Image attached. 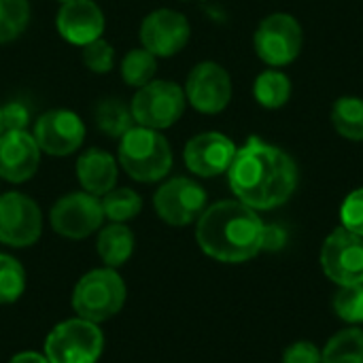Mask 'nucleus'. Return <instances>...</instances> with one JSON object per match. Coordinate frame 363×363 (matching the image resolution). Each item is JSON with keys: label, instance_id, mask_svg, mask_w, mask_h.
<instances>
[{"label": "nucleus", "instance_id": "1", "mask_svg": "<svg viewBox=\"0 0 363 363\" xmlns=\"http://www.w3.org/2000/svg\"><path fill=\"white\" fill-rule=\"evenodd\" d=\"M234 196L253 211H270L285 204L298 187V166L283 149L251 136L228 168Z\"/></svg>", "mask_w": 363, "mask_h": 363}, {"label": "nucleus", "instance_id": "2", "mask_svg": "<svg viewBox=\"0 0 363 363\" xmlns=\"http://www.w3.org/2000/svg\"><path fill=\"white\" fill-rule=\"evenodd\" d=\"M264 228L251 206L240 200H221L200 215L196 238L208 257L223 264H242L262 251Z\"/></svg>", "mask_w": 363, "mask_h": 363}, {"label": "nucleus", "instance_id": "3", "mask_svg": "<svg viewBox=\"0 0 363 363\" xmlns=\"http://www.w3.org/2000/svg\"><path fill=\"white\" fill-rule=\"evenodd\" d=\"M119 164L138 183H155L172 168V147L160 130L130 128L119 140Z\"/></svg>", "mask_w": 363, "mask_h": 363}, {"label": "nucleus", "instance_id": "4", "mask_svg": "<svg viewBox=\"0 0 363 363\" xmlns=\"http://www.w3.org/2000/svg\"><path fill=\"white\" fill-rule=\"evenodd\" d=\"M123 302H125V285L123 279L113 268L91 270L77 283L72 294L74 313L91 323L111 319L121 311Z\"/></svg>", "mask_w": 363, "mask_h": 363}, {"label": "nucleus", "instance_id": "5", "mask_svg": "<svg viewBox=\"0 0 363 363\" xmlns=\"http://www.w3.org/2000/svg\"><path fill=\"white\" fill-rule=\"evenodd\" d=\"M102 349L104 338L98 325L81 317L55 325L45 340V357L49 363H96Z\"/></svg>", "mask_w": 363, "mask_h": 363}, {"label": "nucleus", "instance_id": "6", "mask_svg": "<svg viewBox=\"0 0 363 363\" xmlns=\"http://www.w3.org/2000/svg\"><path fill=\"white\" fill-rule=\"evenodd\" d=\"M185 89L172 81H149L147 85L138 87L130 111L138 125L151 130H166L174 125L185 113Z\"/></svg>", "mask_w": 363, "mask_h": 363}, {"label": "nucleus", "instance_id": "7", "mask_svg": "<svg viewBox=\"0 0 363 363\" xmlns=\"http://www.w3.org/2000/svg\"><path fill=\"white\" fill-rule=\"evenodd\" d=\"M302 40H304L302 26L289 13L268 15L257 26L253 36L257 57L272 68L291 64L302 51Z\"/></svg>", "mask_w": 363, "mask_h": 363}, {"label": "nucleus", "instance_id": "8", "mask_svg": "<svg viewBox=\"0 0 363 363\" xmlns=\"http://www.w3.org/2000/svg\"><path fill=\"white\" fill-rule=\"evenodd\" d=\"M321 266L328 279L347 285H363V238L347 228L334 230L321 249Z\"/></svg>", "mask_w": 363, "mask_h": 363}, {"label": "nucleus", "instance_id": "9", "mask_svg": "<svg viewBox=\"0 0 363 363\" xmlns=\"http://www.w3.org/2000/svg\"><path fill=\"white\" fill-rule=\"evenodd\" d=\"M49 219H51V228L60 236L81 240L94 234L96 230H100L104 211L98 196H91L87 191H74L60 198L53 204Z\"/></svg>", "mask_w": 363, "mask_h": 363}, {"label": "nucleus", "instance_id": "10", "mask_svg": "<svg viewBox=\"0 0 363 363\" xmlns=\"http://www.w3.org/2000/svg\"><path fill=\"white\" fill-rule=\"evenodd\" d=\"M43 215L38 204L17 191L0 196V242L9 247H30L40 238Z\"/></svg>", "mask_w": 363, "mask_h": 363}, {"label": "nucleus", "instance_id": "11", "mask_svg": "<svg viewBox=\"0 0 363 363\" xmlns=\"http://www.w3.org/2000/svg\"><path fill=\"white\" fill-rule=\"evenodd\" d=\"M185 98L196 111L204 115L221 113L232 100L230 72L217 62L196 64L185 81Z\"/></svg>", "mask_w": 363, "mask_h": 363}, {"label": "nucleus", "instance_id": "12", "mask_svg": "<svg viewBox=\"0 0 363 363\" xmlns=\"http://www.w3.org/2000/svg\"><path fill=\"white\" fill-rule=\"evenodd\" d=\"M157 215L170 225H189L206 211V191L191 179L174 177L166 181L153 198Z\"/></svg>", "mask_w": 363, "mask_h": 363}, {"label": "nucleus", "instance_id": "13", "mask_svg": "<svg viewBox=\"0 0 363 363\" xmlns=\"http://www.w3.org/2000/svg\"><path fill=\"white\" fill-rule=\"evenodd\" d=\"M34 138L43 153L66 157L81 149L85 140V123L74 111L53 108L36 119Z\"/></svg>", "mask_w": 363, "mask_h": 363}, {"label": "nucleus", "instance_id": "14", "mask_svg": "<svg viewBox=\"0 0 363 363\" xmlns=\"http://www.w3.org/2000/svg\"><path fill=\"white\" fill-rule=\"evenodd\" d=\"M189 34L187 17L172 9H157L140 23V43L155 57L177 55L189 43Z\"/></svg>", "mask_w": 363, "mask_h": 363}, {"label": "nucleus", "instance_id": "15", "mask_svg": "<svg viewBox=\"0 0 363 363\" xmlns=\"http://www.w3.org/2000/svg\"><path fill=\"white\" fill-rule=\"evenodd\" d=\"M40 147L28 130H6L0 134V179L26 183L38 170Z\"/></svg>", "mask_w": 363, "mask_h": 363}, {"label": "nucleus", "instance_id": "16", "mask_svg": "<svg viewBox=\"0 0 363 363\" xmlns=\"http://www.w3.org/2000/svg\"><path fill=\"white\" fill-rule=\"evenodd\" d=\"M236 155V145L221 132H202L194 136L183 151L187 168L204 179L228 172Z\"/></svg>", "mask_w": 363, "mask_h": 363}, {"label": "nucleus", "instance_id": "17", "mask_svg": "<svg viewBox=\"0 0 363 363\" xmlns=\"http://www.w3.org/2000/svg\"><path fill=\"white\" fill-rule=\"evenodd\" d=\"M55 26L64 40L85 47L91 40L102 38L106 21L102 9L94 0H70L60 6Z\"/></svg>", "mask_w": 363, "mask_h": 363}, {"label": "nucleus", "instance_id": "18", "mask_svg": "<svg viewBox=\"0 0 363 363\" xmlns=\"http://www.w3.org/2000/svg\"><path fill=\"white\" fill-rule=\"evenodd\" d=\"M117 160L102 149H87L77 160V179L83 191L91 196H104L117 185Z\"/></svg>", "mask_w": 363, "mask_h": 363}, {"label": "nucleus", "instance_id": "19", "mask_svg": "<svg viewBox=\"0 0 363 363\" xmlns=\"http://www.w3.org/2000/svg\"><path fill=\"white\" fill-rule=\"evenodd\" d=\"M134 251V234L123 223H111L98 234V255L108 268L123 266Z\"/></svg>", "mask_w": 363, "mask_h": 363}, {"label": "nucleus", "instance_id": "20", "mask_svg": "<svg viewBox=\"0 0 363 363\" xmlns=\"http://www.w3.org/2000/svg\"><path fill=\"white\" fill-rule=\"evenodd\" d=\"M253 96L264 108H281L291 98V81L281 70H264L253 83Z\"/></svg>", "mask_w": 363, "mask_h": 363}, {"label": "nucleus", "instance_id": "21", "mask_svg": "<svg viewBox=\"0 0 363 363\" xmlns=\"http://www.w3.org/2000/svg\"><path fill=\"white\" fill-rule=\"evenodd\" d=\"M332 125L347 140H363V100L357 96H342L332 108Z\"/></svg>", "mask_w": 363, "mask_h": 363}, {"label": "nucleus", "instance_id": "22", "mask_svg": "<svg viewBox=\"0 0 363 363\" xmlns=\"http://www.w3.org/2000/svg\"><path fill=\"white\" fill-rule=\"evenodd\" d=\"M96 125L111 138H121L130 128H134V117L130 106L119 98L100 100L96 106Z\"/></svg>", "mask_w": 363, "mask_h": 363}, {"label": "nucleus", "instance_id": "23", "mask_svg": "<svg viewBox=\"0 0 363 363\" xmlns=\"http://www.w3.org/2000/svg\"><path fill=\"white\" fill-rule=\"evenodd\" d=\"M321 363H363V332L342 330L323 349Z\"/></svg>", "mask_w": 363, "mask_h": 363}, {"label": "nucleus", "instance_id": "24", "mask_svg": "<svg viewBox=\"0 0 363 363\" xmlns=\"http://www.w3.org/2000/svg\"><path fill=\"white\" fill-rule=\"evenodd\" d=\"M157 70V57L145 47L130 49L121 60V77L130 87H143L153 81Z\"/></svg>", "mask_w": 363, "mask_h": 363}, {"label": "nucleus", "instance_id": "25", "mask_svg": "<svg viewBox=\"0 0 363 363\" xmlns=\"http://www.w3.org/2000/svg\"><path fill=\"white\" fill-rule=\"evenodd\" d=\"M140 208H143V200L130 187H117V189L113 187L102 198L104 217H108L113 223H123V221L134 219L140 213Z\"/></svg>", "mask_w": 363, "mask_h": 363}, {"label": "nucleus", "instance_id": "26", "mask_svg": "<svg viewBox=\"0 0 363 363\" xmlns=\"http://www.w3.org/2000/svg\"><path fill=\"white\" fill-rule=\"evenodd\" d=\"M30 23L28 0H0V45L19 38Z\"/></svg>", "mask_w": 363, "mask_h": 363}, {"label": "nucleus", "instance_id": "27", "mask_svg": "<svg viewBox=\"0 0 363 363\" xmlns=\"http://www.w3.org/2000/svg\"><path fill=\"white\" fill-rule=\"evenodd\" d=\"M26 289V272L11 255H0V304H13Z\"/></svg>", "mask_w": 363, "mask_h": 363}, {"label": "nucleus", "instance_id": "28", "mask_svg": "<svg viewBox=\"0 0 363 363\" xmlns=\"http://www.w3.org/2000/svg\"><path fill=\"white\" fill-rule=\"evenodd\" d=\"M334 311L347 323H363V285H347L334 296Z\"/></svg>", "mask_w": 363, "mask_h": 363}, {"label": "nucleus", "instance_id": "29", "mask_svg": "<svg viewBox=\"0 0 363 363\" xmlns=\"http://www.w3.org/2000/svg\"><path fill=\"white\" fill-rule=\"evenodd\" d=\"M83 64L96 74H106L115 66V51L104 38H96L83 47Z\"/></svg>", "mask_w": 363, "mask_h": 363}, {"label": "nucleus", "instance_id": "30", "mask_svg": "<svg viewBox=\"0 0 363 363\" xmlns=\"http://www.w3.org/2000/svg\"><path fill=\"white\" fill-rule=\"evenodd\" d=\"M340 221L342 228H347L349 232L357 234L363 238V187L351 191L340 208Z\"/></svg>", "mask_w": 363, "mask_h": 363}, {"label": "nucleus", "instance_id": "31", "mask_svg": "<svg viewBox=\"0 0 363 363\" xmlns=\"http://www.w3.org/2000/svg\"><path fill=\"white\" fill-rule=\"evenodd\" d=\"M2 111V132L6 130H26L30 123V111L21 100H11L4 106H0Z\"/></svg>", "mask_w": 363, "mask_h": 363}, {"label": "nucleus", "instance_id": "32", "mask_svg": "<svg viewBox=\"0 0 363 363\" xmlns=\"http://www.w3.org/2000/svg\"><path fill=\"white\" fill-rule=\"evenodd\" d=\"M283 363H321V351L313 342H296L285 349Z\"/></svg>", "mask_w": 363, "mask_h": 363}, {"label": "nucleus", "instance_id": "33", "mask_svg": "<svg viewBox=\"0 0 363 363\" xmlns=\"http://www.w3.org/2000/svg\"><path fill=\"white\" fill-rule=\"evenodd\" d=\"M285 245V232L277 225H266L264 228V245L262 251H277Z\"/></svg>", "mask_w": 363, "mask_h": 363}, {"label": "nucleus", "instance_id": "34", "mask_svg": "<svg viewBox=\"0 0 363 363\" xmlns=\"http://www.w3.org/2000/svg\"><path fill=\"white\" fill-rule=\"evenodd\" d=\"M9 363H49L45 355H38V353H32V351H26V353H19L15 355Z\"/></svg>", "mask_w": 363, "mask_h": 363}, {"label": "nucleus", "instance_id": "35", "mask_svg": "<svg viewBox=\"0 0 363 363\" xmlns=\"http://www.w3.org/2000/svg\"><path fill=\"white\" fill-rule=\"evenodd\" d=\"M0 134H2V111H0Z\"/></svg>", "mask_w": 363, "mask_h": 363}, {"label": "nucleus", "instance_id": "36", "mask_svg": "<svg viewBox=\"0 0 363 363\" xmlns=\"http://www.w3.org/2000/svg\"><path fill=\"white\" fill-rule=\"evenodd\" d=\"M57 2H62V4H64V2H70V0H57Z\"/></svg>", "mask_w": 363, "mask_h": 363}, {"label": "nucleus", "instance_id": "37", "mask_svg": "<svg viewBox=\"0 0 363 363\" xmlns=\"http://www.w3.org/2000/svg\"><path fill=\"white\" fill-rule=\"evenodd\" d=\"M185 2H189V0H185Z\"/></svg>", "mask_w": 363, "mask_h": 363}]
</instances>
